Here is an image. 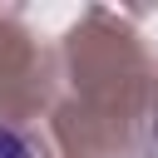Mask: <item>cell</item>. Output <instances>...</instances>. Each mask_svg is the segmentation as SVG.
<instances>
[{
    "label": "cell",
    "instance_id": "1",
    "mask_svg": "<svg viewBox=\"0 0 158 158\" xmlns=\"http://www.w3.org/2000/svg\"><path fill=\"white\" fill-rule=\"evenodd\" d=\"M0 158H35V148L25 143V133H20V128L0 123Z\"/></svg>",
    "mask_w": 158,
    "mask_h": 158
}]
</instances>
